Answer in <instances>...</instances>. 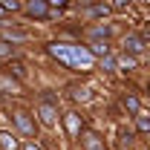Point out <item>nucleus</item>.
<instances>
[{
  "label": "nucleus",
  "instance_id": "obj_1",
  "mask_svg": "<svg viewBox=\"0 0 150 150\" xmlns=\"http://www.w3.org/2000/svg\"><path fill=\"white\" fill-rule=\"evenodd\" d=\"M23 12H26L29 18H38V20H43L46 15H49V3H46V0H32L29 6H23Z\"/></svg>",
  "mask_w": 150,
  "mask_h": 150
},
{
  "label": "nucleus",
  "instance_id": "obj_2",
  "mask_svg": "<svg viewBox=\"0 0 150 150\" xmlns=\"http://www.w3.org/2000/svg\"><path fill=\"white\" fill-rule=\"evenodd\" d=\"M124 49H127V52H142V49H144V38L130 35L127 40H124Z\"/></svg>",
  "mask_w": 150,
  "mask_h": 150
},
{
  "label": "nucleus",
  "instance_id": "obj_3",
  "mask_svg": "<svg viewBox=\"0 0 150 150\" xmlns=\"http://www.w3.org/2000/svg\"><path fill=\"white\" fill-rule=\"evenodd\" d=\"M84 147H87V150H107L98 136H87V139H84Z\"/></svg>",
  "mask_w": 150,
  "mask_h": 150
},
{
  "label": "nucleus",
  "instance_id": "obj_4",
  "mask_svg": "<svg viewBox=\"0 0 150 150\" xmlns=\"http://www.w3.org/2000/svg\"><path fill=\"white\" fill-rule=\"evenodd\" d=\"M15 121H18V127H20L23 133H32V130H35V127H32V121H29L23 112H18V115H15Z\"/></svg>",
  "mask_w": 150,
  "mask_h": 150
},
{
  "label": "nucleus",
  "instance_id": "obj_5",
  "mask_svg": "<svg viewBox=\"0 0 150 150\" xmlns=\"http://www.w3.org/2000/svg\"><path fill=\"white\" fill-rule=\"evenodd\" d=\"M136 127H139L142 133H150V118L142 115V112H136Z\"/></svg>",
  "mask_w": 150,
  "mask_h": 150
},
{
  "label": "nucleus",
  "instance_id": "obj_6",
  "mask_svg": "<svg viewBox=\"0 0 150 150\" xmlns=\"http://www.w3.org/2000/svg\"><path fill=\"white\" fill-rule=\"evenodd\" d=\"M90 55L104 58V55H107V46H104V43H90Z\"/></svg>",
  "mask_w": 150,
  "mask_h": 150
},
{
  "label": "nucleus",
  "instance_id": "obj_7",
  "mask_svg": "<svg viewBox=\"0 0 150 150\" xmlns=\"http://www.w3.org/2000/svg\"><path fill=\"white\" fill-rule=\"evenodd\" d=\"M124 107L130 112H139V98H136V95H127V98H124Z\"/></svg>",
  "mask_w": 150,
  "mask_h": 150
},
{
  "label": "nucleus",
  "instance_id": "obj_8",
  "mask_svg": "<svg viewBox=\"0 0 150 150\" xmlns=\"http://www.w3.org/2000/svg\"><path fill=\"white\" fill-rule=\"evenodd\" d=\"M110 12V6H104V3H98V6H90L87 9V15H107Z\"/></svg>",
  "mask_w": 150,
  "mask_h": 150
},
{
  "label": "nucleus",
  "instance_id": "obj_9",
  "mask_svg": "<svg viewBox=\"0 0 150 150\" xmlns=\"http://www.w3.org/2000/svg\"><path fill=\"white\" fill-rule=\"evenodd\" d=\"M3 6H6V12H20L23 6H20V0H0Z\"/></svg>",
  "mask_w": 150,
  "mask_h": 150
},
{
  "label": "nucleus",
  "instance_id": "obj_10",
  "mask_svg": "<svg viewBox=\"0 0 150 150\" xmlns=\"http://www.w3.org/2000/svg\"><path fill=\"white\" fill-rule=\"evenodd\" d=\"M40 121H43V124H52V121H55V115H52L49 107H43V110H40Z\"/></svg>",
  "mask_w": 150,
  "mask_h": 150
},
{
  "label": "nucleus",
  "instance_id": "obj_11",
  "mask_svg": "<svg viewBox=\"0 0 150 150\" xmlns=\"http://www.w3.org/2000/svg\"><path fill=\"white\" fill-rule=\"evenodd\" d=\"M118 67H124V69H133V67H136V58H121V61H118Z\"/></svg>",
  "mask_w": 150,
  "mask_h": 150
},
{
  "label": "nucleus",
  "instance_id": "obj_12",
  "mask_svg": "<svg viewBox=\"0 0 150 150\" xmlns=\"http://www.w3.org/2000/svg\"><path fill=\"white\" fill-rule=\"evenodd\" d=\"M67 127H69V133L78 130V115H69V118H67Z\"/></svg>",
  "mask_w": 150,
  "mask_h": 150
},
{
  "label": "nucleus",
  "instance_id": "obj_13",
  "mask_svg": "<svg viewBox=\"0 0 150 150\" xmlns=\"http://www.w3.org/2000/svg\"><path fill=\"white\" fill-rule=\"evenodd\" d=\"M46 3H49V9H61V6H67L69 0H46Z\"/></svg>",
  "mask_w": 150,
  "mask_h": 150
},
{
  "label": "nucleus",
  "instance_id": "obj_14",
  "mask_svg": "<svg viewBox=\"0 0 150 150\" xmlns=\"http://www.w3.org/2000/svg\"><path fill=\"white\" fill-rule=\"evenodd\" d=\"M93 35H95V38H107V26H95Z\"/></svg>",
  "mask_w": 150,
  "mask_h": 150
},
{
  "label": "nucleus",
  "instance_id": "obj_15",
  "mask_svg": "<svg viewBox=\"0 0 150 150\" xmlns=\"http://www.w3.org/2000/svg\"><path fill=\"white\" fill-rule=\"evenodd\" d=\"M133 0H112V9H124V6H130Z\"/></svg>",
  "mask_w": 150,
  "mask_h": 150
},
{
  "label": "nucleus",
  "instance_id": "obj_16",
  "mask_svg": "<svg viewBox=\"0 0 150 150\" xmlns=\"http://www.w3.org/2000/svg\"><path fill=\"white\" fill-rule=\"evenodd\" d=\"M0 142H3V147H15V142H12L9 136H0Z\"/></svg>",
  "mask_w": 150,
  "mask_h": 150
},
{
  "label": "nucleus",
  "instance_id": "obj_17",
  "mask_svg": "<svg viewBox=\"0 0 150 150\" xmlns=\"http://www.w3.org/2000/svg\"><path fill=\"white\" fill-rule=\"evenodd\" d=\"M104 67H107V69H112V67H115V61H112L110 55H104Z\"/></svg>",
  "mask_w": 150,
  "mask_h": 150
},
{
  "label": "nucleus",
  "instance_id": "obj_18",
  "mask_svg": "<svg viewBox=\"0 0 150 150\" xmlns=\"http://www.w3.org/2000/svg\"><path fill=\"white\" fill-rule=\"evenodd\" d=\"M3 15H6V6H3V3H0V18H3Z\"/></svg>",
  "mask_w": 150,
  "mask_h": 150
},
{
  "label": "nucleus",
  "instance_id": "obj_19",
  "mask_svg": "<svg viewBox=\"0 0 150 150\" xmlns=\"http://www.w3.org/2000/svg\"><path fill=\"white\" fill-rule=\"evenodd\" d=\"M26 150H38V147H35V144H26Z\"/></svg>",
  "mask_w": 150,
  "mask_h": 150
}]
</instances>
